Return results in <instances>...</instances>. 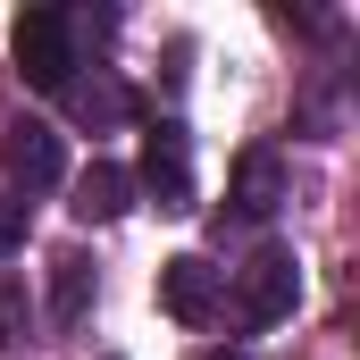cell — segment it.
<instances>
[{
    "instance_id": "6da1fadb",
    "label": "cell",
    "mask_w": 360,
    "mask_h": 360,
    "mask_svg": "<svg viewBox=\"0 0 360 360\" xmlns=\"http://www.w3.org/2000/svg\"><path fill=\"white\" fill-rule=\"evenodd\" d=\"M8 51H17V76L34 92H68V68H76V25H68V8H25L17 34H8Z\"/></svg>"
},
{
    "instance_id": "7a4b0ae2",
    "label": "cell",
    "mask_w": 360,
    "mask_h": 360,
    "mask_svg": "<svg viewBox=\"0 0 360 360\" xmlns=\"http://www.w3.org/2000/svg\"><path fill=\"white\" fill-rule=\"evenodd\" d=\"M0 168H8V184H25V193H51V184L68 176V151H59V134L42 117H17L0 134Z\"/></svg>"
},
{
    "instance_id": "3957f363",
    "label": "cell",
    "mask_w": 360,
    "mask_h": 360,
    "mask_svg": "<svg viewBox=\"0 0 360 360\" xmlns=\"http://www.w3.org/2000/svg\"><path fill=\"white\" fill-rule=\"evenodd\" d=\"M293 302H302V260L293 252H260L243 269V319L252 327H276V319H293Z\"/></svg>"
},
{
    "instance_id": "277c9868",
    "label": "cell",
    "mask_w": 360,
    "mask_h": 360,
    "mask_svg": "<svg viewBox=\"0 0 360 360\" xmlns=\"http://www.w3.org/2000/svg\"><path fill=\"white\" fill-rule=\"evenodd\" d=\"M134 184H143L160 210H193V160H184L176 126H151V134H143V176Z\"/></svg>"
},
{
    "instance_id": "5b68a950",
    "label": "cell",
    "mask_w": 360,
    "mask_h": 360,
    "mask_svg": "<svg viewBox=\"0 0 360 360\" xmlns=\"http://www.w3.org/2000/svg\"><path fill=\"white\" fill-rule=\"evenodd\" d=\"M160 310H168L176 327H210V319H218V269L193 260V252L168 260V269H160Z\"/></svg>"
},
{
    "instance_id": "8992f818",
    "label": "cell",
    "mask_w": 360,
    "mask_h": 360,
    "mask_svg": "<svg viewBox=\"0 0 360 360\" xmlns=\"http://www.w3.org/2000/svg\"><path fill=\"white\" fill-rule=\"evenodd\" d=\"M84 226H109V218H126L134 210V176L117 168V160H92L84 176H76V201H68Z\"/></svg>"
},
{
    "instance_id": "52a82bcc",
    "label": "cell",
    "mask_w": 360,
    "mask_h": 360,
    "mask_svg": "<svg viewBox=\"0 0 360 360\" xmlns=\"http://www.w3.org/2000/svg\"><path fill=\"white\" fill-rule=\"evenodd\" d=\"M276 201H285V160L260 143V151L235 160V210L243 218H276Z\"/></svg>"
},
{
    "instance_id": "ba28073f",
    "label": "cell",
    "mask_w": 360,
    "mask_h": 360,
    "mask_svg": "<svg viewBox=\"0 0 360 360\" xmlns=\"http://www.w3.org/2000/svg\"><path fill=\"white\" fill-rule=\"evenodd\" d=\"M84 302H92V260H84V252H59V260H51V319L76 327Z\"/></svg>"
},
{
    "instance_id": "9c48e42d",
    "label": "cell",
    "mask_w": 360,
    "mask_h": 360,
    "mask_svg": "<svg viewBox=\"0 0 360 360\" xmlns=\"http://www.w3.org/2000/svg\"><path fill=\"white\" fill-rule=\"evenodd\" d=\"M17 243H25V201L0 193V252H17Z\"/></svg>"
},
{
    "instance_id": "30bf717a",
    "label": "cell",
    "mask_w": 360,
    "mask_h": 360,
    "mask_svg": "<svg viewBox=\"0 0 360 360\" xmlns=\"http://www.w3.org/2000/svg\"><path fill=\"white\" fill-rule=\"evenodd\" d=\"M17 327H25V302H17V285L0 276V335H17Z\"/></svg>"
},
{
    "instance_id": "8fae6325",
    "label": "cell",
    "mask_w": 360,
    "mask_h": 360,
    "mask_svg": "<svg viewBox=\"0 0 360 360\" xmlns=\"http://www.w3.org/2000/svg\"><path fill=\"white\" fill-rule=\"evenodd\" d=\"M201 360H243V352H201Z\"/></svg>"
}]
</instances>
